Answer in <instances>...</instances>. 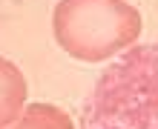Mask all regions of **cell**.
<instances>
[{"instance_id": "3957f363", "label": "cell", "mask_w": 158, "mask_h": 129, "mask_svg": "<svg viewBox=\"0 0 158 129\" xmlns=\"http://www.w3.org/2000/svg\"><path fill=\"white\" fill-rule=\"evenodd\" d=\"M23 95H26V86H23L20 72L9 60L0 58V126L9 123L17 115V109L23 103Z\"/></svg>"}, {"instance_id": "277c9868", "label": "cell", "mask_w": 158, "mask_h": 129, "mask_svg": "<svg viewBox=\"0 0 158 129\" xmlns=\"http://www.w3.org/2000/svg\"><path fill=\"white\" fill-rule=\"evenodd\" d=\"M15 129H72V121L60 109L55 106H46V103H38V106H29L23 115V121L17 123Z\"/></svg>"}, {"instance_id": "6da1fadb", "label": "cell", "mask_w": 158, "mask_h": 129, "mask_svg": "<svg viewBox=\"0 0 158 129\" xmlns=\"http://www.w3.org/2000/svg\"><path fill=\"white\" fill-rule=\"evenodd\" d=\"M81 129H158V46H135L95 80Z\"/></svg>"}, {"instance_id": "7a4b0ae2", "label": "cell", "mask_w": 158, "mask_h": 129, "mask_svg": "<svg viewBox=\"0 0 158 129\" xmlns=\"http://www.w3.org/2000/svg\"><path fill=\"white\" fill-rule=\"evenodd\" d=\"M52 26L69 54L92 63L132 43L141 32V17L124 0H60Z\"/></svg>"}]
</instances>
